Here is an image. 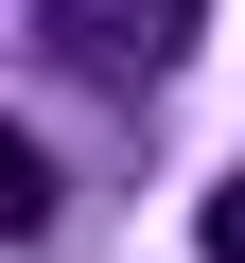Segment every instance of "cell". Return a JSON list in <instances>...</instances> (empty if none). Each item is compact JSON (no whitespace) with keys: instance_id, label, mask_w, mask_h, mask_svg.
I'll list each match as a JSON object with an SVG mask.
<instances>
[{"instance_id":"6da1fadb","label":"cell","mask_w":245,"mask_h":263,"mask_svg":"<svg viewBox=\"0 0 245 263\" xmlns=\"http://www.w3.org/2000/svg\"><path fill=\"white\" fill-rule=\"evenodd\" d=\"M53 35L105 53V70H175L193 53V0H53Z\"/></svg>"},{"instance_id":"7a4b0ae2","label":"cell","mask_w":245,"mask_h":263,"mask_svg":"<svg viewBox=\"0 0 245 263\" xmlns=\"http://www.w3.org/2000/svg\"><path fill=\"white\" fill-rule=\"evenodd\" d=\"M210 263H245V176H210Z\"/></svg>"}]
</instances>
